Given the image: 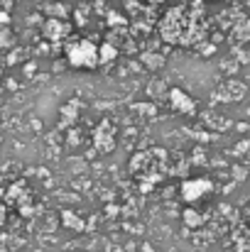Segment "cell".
Segmentation results:
<instances>
[{"label":"cell","mask_w":250,"mask_h":252,"mask_svg":"<svg viewBox=\"0 0 250 252\" xmlns=\"http://www.w3.org/2000/svg\"><path fill=\"white\" fill-rule=\"evenodd\" d=\"M189 25H191V20H189L186 10L184 7H174V10H169L165 15L160 30H162V37L167 42H181L184 34L189 32Z\"/></svg>","instance_id":"obj_1"},{"label":"cell","mask_w":250,"mask_h":252,"mask_svg":"<svg viewBox=\"0 0 250 252\" xmlns=\"http://www.w3.org/2000/svg\"><path fill=\"white\" fill-rule=\"evenodd\" d=\"M67 59L71 66L76 69H93L96 64H101V57H98V49L86 42V39H79V42H71L69 49H67Z\"/></svg>","instance_id":"obj_2"},{"label":"cell","mask_w":250,"mask_h":252,"mask_svg":"<svg viewBox=\"0 0 250 252\" xmlns=\"http://www.w3.org/2000/svg\"><path fill=\"white\" fill-rule=\"evenodd\" d=\"M209 189H211V184L204 181V179H199V181H186V184H184V198H186V201H196V198L204 196Z\"/></svg>","instance_id":"obj_3"},{"label":"cell","mask_w":250,"mask_h":252,"mask_svg":"<svg viewBox=\"0 0 250 252\" xmlns=\"http://www.w3.org/2000/svg\"><path fill=\"white\" fill-rule=\"evenodd\" d=\"M44 32H47L49 39H62L67 34V25L64 22H57V20H49L47 27H44Z\"/></svg>","instance_id":"obj_4"},{"label":"cell","mask_w":250,"mask_h":252,"mask_svg":"<svg viewBox=\"0 0 250 252\" xmlns=\"http://www.w3.org/2000/svg\"><path fill=\"white\" fill-rule=\"evenodd\" d=\"M98 57H101V64H106V62H113V59H115V49H113L110 44H103V47L98 49Z\"/></svg>","instance_id":"obj_5"},{"label":"cell","mask_w":250,"mask_h":252,"mask_svg":"<svg viewBox=\"0 0 250 252\" xmlns=\"http://www.w3.org/2000/svg\"><path fill=\"white\" fill-rule=\"evenodd\" d=\"M5 218H7V208H5V206L0 203V225L5 223Z\"/></svg>","instance_id":"obj_6"},{"label":"cell","mask_w":250,"mask_h":252,"mask_svg":"<svg viewBox=\"0 0 250 252\" xmlns=\"http://www.w3.org/2000/svg\"><path fill=\"white\" fill-rule=\"evenodd\" d=\"M10 17H7V12H0V22H7Z\"/></svg>","instance_id":"obj_7"},{"label":"cell","mask_w":250,"mask_h":252,"mask_svg":"<svg viewBox=\"0 0 250 252\" xmlns=\"http://www.w3.org/2000/svg\"><path fill=\"white\" fill-rule=\"evenodd\" d=\"M150 2H165V0H150Z\"/></svg>","instance_id":"obj_8"}]
</instances>
